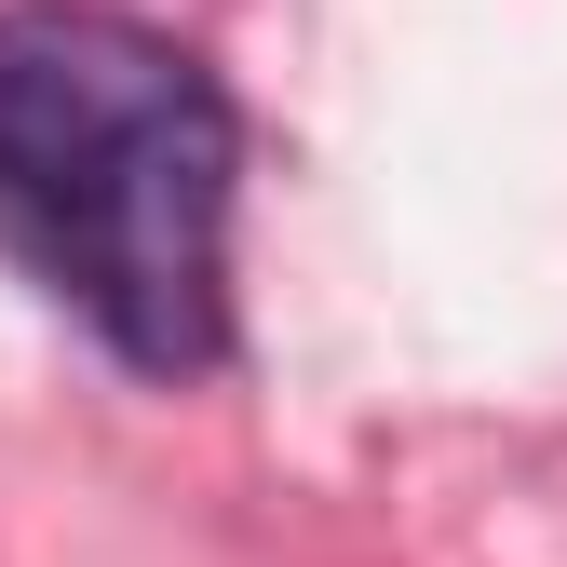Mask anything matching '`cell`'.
<instances>
[{"mask_svg":"<svg viewBox=\"0 0 567 567\" xmlns=\"http://www.w3.org/2000/svg\"><path fill=\"white\" fill-rule=\"evenodd\" d=\"M244 109L176 28L109 0H0V257L122 379L230 365Z\"/></svg>","mask_w":567,"mask_h":567,"instance_id":"1","label":"cell"}]
</instances>
